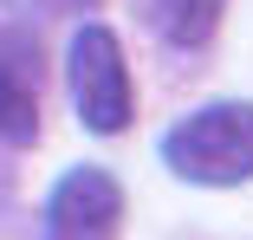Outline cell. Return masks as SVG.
<instances>
[{
  "instance_id": "6da1fadb",
  "label": "cell",
  "mask_w": 253,
  "mask_h": 240,
  "mask_svg": "<svg viewBox=\"0 0 253 240\" xmlns=\"http://www.w3.org/2000/svg\"><path fill=\"white\" fill-rule=\"evenodd\" d=\"M163 162L201 188L253 182V104H208L163 136Z\"/></svg>"
},
{
  "instance_id": "7a4b0ae2",
  "label": "cell",
  "mask_w": 253,
  "mask_h": 240,
  "mask_svg": "<svg viewBox=\"0 0 253 240\" xmlns=\"http://www.w3.org/2000/svg\"><path fill=\"white\" fill-rule=\"evenodd\" d=\"M65 72H72V104H78L84 130H97V136L130 130L136 91H130V65H124V45H117L111 26H78L72 52H65Z\"/></svg>"
},
{
  "instance_id": "3957f363",
  "label": "cell",
  "mask_w": 253,
  "mask_h": 240,
  "mask_svg": "<svg viewBox=\"0 0 253 240\" xmlns=\"http://www.w3.org/2000/svg\"><path fill=\"white\" fill-rule=\"evenodd\" d=\"M124 227V188L111 169H65L45 201V240H117Z\"/></svg>"
},
{
  "instance_id": "277c9868",
  "label": "cell",
  "mask_w": 253,
  "mask_h": 240,
  "mask_svg": "<svg viewBox=\"0 0 253 240\" xmlns=\"http://www.w3.org/2000/svg\"><path fill=\"white\" fill-rule=\"evenodd\" d=\"M0 136L7 143L39 136V52L13 26H0Z\"/></svg>"
},
{
  "instance_id": "5b68a950",
  "label": "cell",
  "mask_w": 253,
  "mask_h": 240,
  "mask_svg": "<svg viewBox=\"0 0 253 240\" xmlns=\"http://www.w3.org/2000/svg\"><path fill=\"white\" fill-rule=\"evenodd\" d=\"M130 7L143 13V26L156 33V39H169V45H182V52H195V45L214 39L227 0H130Z\"/></svg>"
},
{
  "instance_id": "8992f818",
  "label": "cell",
  "mask_w": 253,
  "mask_h": 240,
  "mask_svg": "<svg viewBox=\"0 0 253 240\" xmlns=\"http://www.w3.org/2000/svg\"><path fill=\"white\" fill-rule=\"evenodd\" d=\"M45 7H59V13H78V7H97V0H45Z\"/></svg>"
}]
</instances>
